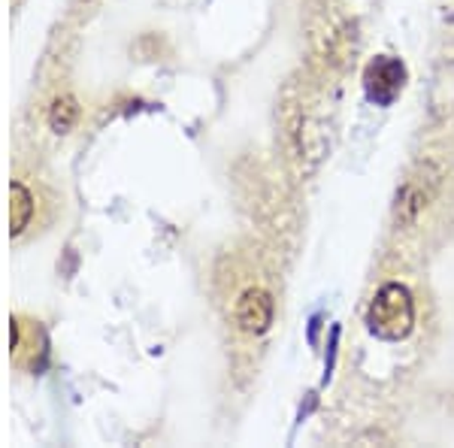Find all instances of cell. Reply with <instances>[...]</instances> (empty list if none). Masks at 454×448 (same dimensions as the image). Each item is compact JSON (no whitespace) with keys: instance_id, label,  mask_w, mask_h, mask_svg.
I'll return each instance as SVG.
<instances>
[{"instance_id":"cell-1","label":"cell","mask_w":454,"mask_h":448,"mask_svg":"<svg viewBox=\"0 0 454 448\" xmlns=\"http://www.w3.org/2000/svg\"><path fill=\"white\" fill-rule=\"evenodd\" d=\"M55 216V197L49 191L46 179H40L34 170L16 167L10 179V240L21 242L40 237Z\"/></svg>"},{"instance_id":"cell-2","label":"cell","mask_w":454,"mask_h":448,"mask_svg":"<svg viewBox=\"0 0 454 448\" xmlns=\"http://www.w3.org/2000/svg\"><path fill=\"white\" fill-rule=\"evenodd\" d=\"M367 325L382 340H403L415 325V306L409 291L400 288V285H385L372 300Z\"/></svg>"},{"instance_id":"cell-3","label":"cell","mask_w":454,"mask_h":448,"mask_svg":"<svg viewBox=\"0 0 454 448\" xmlns=\"http://www.w3.org/2000/svg\"><path fill=\"white\" fill-rule=\"evenodd\" d=\"M49 358V336L43 321H36L34 315L16 312L10 318V361L19 373L36 376L46 366Z\"/></svg>"},{"instance_id":"cell-4","label":"cell","mask_w":454,"mask_h":448,"mask_svg":"<svg viewBox=\"0 0 454 448\" xmlns=\"http://www.w3.org/2000/svg\"><path fill=\"white\" fill-rule=\"evenodd\" d=\"M273 315H276V303L270 297L267 288L261 285H246L233 294L231 300V318L243 334L248 336H261L267 334L270 325H273Z\"/></svg>"},{"instance_id":"cell-5","label":"cell","mask_w":454,"mask_h":448,"mask_svg":"<svg viewBox=\"0 0 454 448\" xmlns=\"http://www.w3.org/2000/svg\"><path fill=\"white\" fill-rule=\"evenodd\" d=\"M370 88L376 98H394L403 88V67L397 61H376L370 67Z\"/></svg>"},{"instance_id":"cell-6","label":"cell","mask_w":454,"mask_h":448,"mask_svg":"<svg viewBox=\"0 0 454 448\" xmlns=\"http://www.w3.org/2000/svg\"><path fill=\"white\" fill-rule=\"evenodd\" d=\"M76 119H79V104L70 94H61V98L52 100V106H49V124H52L55 134H67L73 124H76Z\"/></svg>"},{"instance_id":"cell-7","label":"cell","mask_w":454,"mask_h":448,"mask_svg":"<svg viewBox=\"0 0 454 448\" xmlns=\"http://www.w3.org/2000/svg\"><path fill=\"white\" fill-rule=\"evenodd\" d=\"M12 6H21V0H12Z\"/></svg>"}]
</instances>
